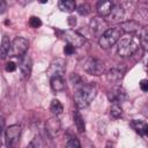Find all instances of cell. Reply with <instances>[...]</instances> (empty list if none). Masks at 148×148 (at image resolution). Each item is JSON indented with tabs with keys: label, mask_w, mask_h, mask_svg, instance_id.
Returning a JSON list of instances; mask_svg holds the SVG:
<instances>
[{
	"label": "cell",
	"mask_w": 148,
	"mask_h": 148,
	"mask_svg": "<svg viewBox=\"0 0 148 148\" xmlns=\"http://www.w3.org/2000/svg\"><path fill=\"white\" fill-rule=\"evenodd\" d=\"M74 103L79 109L87 108L96 97L97 88L94 82L84 83V81L82 80L81 82L74 84Z\"/></svg>",
	"instance_id": "obj_1"
},
{
	"label": "cell",
	"mask_w": 148,
	"mask_h": 148,
	"mask_svg": "<svg viewBox=\"0 0 148 148\" xmlns=\"http://www.w3.org/2000/svg\"><path fill=\"white\" fill-rule=\"evenodd\" d=\"M140 47V42H139V37L132 35L128 37H123L121 39H119L118 43V54L120 57H131L133 56Z\"/></svg>",
	"instance_id": "obj_2"
},
{
	"label": "cell",
	"mask_w": 148,
	"mask_h": 148,
	"mask_svg": "<svg viewBox=\"0 0 148 148\" xmlns=\"http://www.w3.org/2000/svg\"><path fill=\"white\" fill-rule=\"evenodd\" d=\"M123 37V31L120 30L119 27H113L109 28L98 39V44L102 49H110L112 47L119 39Z\"/></svg>",
	"instance_id": "obj_3"
},
{
	"label": "cell",
	"mask_w": 148,
	"mask_h": 148,
	"mask_svg": "<svg viewBox=\"0 0 148 148\" xmlns=\"http://www.w3.org/2000/svg\"><path fill=\"white\" fill-rule=\"evenodd\" d=\"M82 68L86 73L95 76H99L105 73V64L97 58H87L83 61Z\"/></svg>",
	"instance_id": "obj_4"
},
{
	"label": "cell",
	"mask_w": 148,
	"mask_h": 148,
	"mask_svg": "<svg viewBox=\"0 0 148 148\" xmlns=\"http://www.w3.org/2000/svg\"><path fill=\"white\" fill-rule=\"evenodd\" d=\"M21 131H22V128L17 124L10 125L7 127L6 135H5V142H6L7 148H15L17 146L20 136H21Z\"/></svg>",
	"instance_id": "obj_5"
},
{
	"label": "cell",
	"mask_w": 148,
	"mask_h": 148,
	"mask_svg": "<svg viewBox=\"0 0 148 148\" xmlns=\"http://www.w3.org/2000/svg\"><path fill=\"white\" fill-rule=\"evenodd\" d=\"M67 44L72 45L73 47H80L86 43V38L83 35H81L80 32L73 30V29H68L61 32L60 36Z\"/></svg>",
	"instance_id": "obj_6"
},
{
	"label": "cell",
	"mask_w": 148,
	"mask_h": 148,
	"mask_svg": "<svg viewBox=\"0 0 148 148\" xmlns=\"http://www.w3.org/2000/svg\"><path fill=\"white\" fill-rule=\"evenodd\" d=\"M29 42L24 37H16L10 45V50L8 56L9 57H23L28 51Z\"/></svg>",
	"instance_id": "obj_7"
},
{
	"label": "cell",
	"mask_w": 148,
	"mask_h": 148,
	"mask_svg": "<svg viewBox=\"0 0 148 148\" xmlns=\"http://www.w3.org/2000/svg\"><path fill=\"white\" fill-rule=\"evenodd\" d=\"M66 71V61L61 58H56L52 60L49 69H47V75L50 79L57 77V76H62Z\"/></svg>",
	"instance_id": "obj_8"
},
{
	"label": "cell",
	"mask_w": 148,
	"mask_h": 148,
	"mask_svg": "<svg viewBox=\"0 0 148 148\" xmlns=\"http://www.w3.org/2000/svg\"><path fill=\"white\" fill-rule=\"evenodd\" d=\"M89 27L92 31V34L96 36V37H101L108 29V22L103 18V17H99V16H96V17H92L89 22Z\"/></svg>",
	"instance_id": "obj_9"
},
{
	"label": "cell",
	"mask_w": 148,
	"mask_h": 148,
	"mask_svg": "<svg viewBox=\"0 0 148 148\" xmlns=\"http://www.w3.org/2000/svg\"><path fill=\"white\" fill-rule=\"evenodd\" d=\"M108 98L110 99V102L116 103V104H120L121 102L125 101L126 98V91L121 86H113L109 91H108Z\"/></svg>",
	"instance_id": "obj_10"
},
{
	"label": "cell",
	"mask_w": 148,
	"mask_h": 148,
	"mask_svg": "<svg viewBox=\"0 0 148 148\" xmlns=\"http://www.w3.org/2000/svg\"><path fill=\"white\" fill-rule=\"evenodd\" d=\"M20 75L22 80H28L31 75V71H32V60L29 56L24 54L21 58L20 61Z\"/></svg>",
	"instance_id": "obj_11"
},
{
	"label": "cell",
	"mask_w": 148,
	"mask_h": 148,
	"mask_svg": "<svg viewBox=\"0 0 148 148\" xmlns=\"http://www.w3.org/2000/svg\"><path fill=\"white\" fill-rule=\"evenodd\" d=\"M126 16V8L124 3H117L113 5L111 13L109 14V20L111 22H124V18Z\"/></svg>",
	"instance_id": "obj_12"
},
{
	"label": "cell",
	"mask_w": 148,
	"mask_h": 148,
	"mask_svg": "<svg viewBox=\"0 0 148 148\" xmlns=\"http://www.w3.org/2000/svg\"><path fill=\"white\" fill-rule=\"evenodd\" d=\"M60 127H61V124H60V120L57 118V116L49 118L45 123V131L51 138H54L59 133Z\"/></svg>",
	"instance_id": "obj_13"
},
{
	"label": "cell",
	"mask_w": 148,
	"mask_h": 148,
	"mask_svg": "<svg viewBox=\"0 0 148 148\" xmlns=\"http://www.w3.org/2000/svg\"><path fill=\"white\" fill-rule=\"evenodd\" d=\"M119 28L120 30L124 32H127V34H135L138 31L141 30V24L135 21V20H128V21H124L119 24Z\"/></svg>",
	"instance_id": "obj_14"
},
{
	"label": "cell",
	"mask_w": 148,
	"mask_h": 148,
	"mask_svg": "<svg viewBox=\"0 0 148 148\" xmlns=\"http://www.w3.org/2000/svg\"><path fill=\"white\" fill-rule=\"evenodd\" d=\"M124 73L125 69L120 68V67H112L108 73H106V80L111 83H118L119 81H121V79L124 77Z\"/></svg>",
	"instance_id": "obj_15"
},
{
	"label": "cell",
	"mask_w": 148,
	"mask_h": 148,
	"mask_svg": "<svg viewBox=\"0 0 148 148\" xmlns=\"http://www.w3.org/2000/svg\"><path fill=\"white\" fill-rule=\"evenodd\" d=\"M113 7V2L111 1H98L96 6V10L99 17H108Z\"/></svg>",
	"instance_id": "obj_16"
},
{
	"label": "cell",
	"mask_w": 148,
	"mask_h": 148,
	"mask_svg": "<svg viewBox=\"0 0 148 148\" xmlns=\"http://www.w3.org/2000/svg\"><path fill=\"white\" fill-rule=\"evenodd\" d=\"M131 127L136 132L139 133L141 136H146L148 134V125L146 121L143 120H138V119H134L130 123Z\"/></svg>",
	"instance_id": "obj_17"
},
{
	"label": "cell",
	"mask_w": 148,
	"mask_h": 148,
	"mask_svg": "<svg viewBox=\"0 0 148 148\" xmlns=\"http://www.w3.org/2000/svg\"><path fill=\"white\" fill-rule=\"evenodd\" d=\"M50 82H51L52 90L56 92H60V91L65 90V88H66V83H65V80L62 76L52 77V79H50Z\"/></svg>",
	"instance_id": "obj_18"
},
{
	"label": "cell",
	"mask_w": 148,
	"mask_h": 148,
	"mask_svg": "<svg viewBox=\"0 0 148 148\" xmlns=\"http://www.w3.org/2000/svg\"><path fill=\"white\" fill-rule=\"evenodd\" d=\"M10 45H12V42H10L9 37L3 36L2 40H1V45H0V58L1 59H5L8 56L9 50H10Z\"/></svg>",
	"instance_id": "obj_19"
},
{
	"label": "cell",
	"mask_w": 148,
	"mask_h": 148,
	"mask_svg": "<svg viewBox=\"0 0 148 148\" xmlns=\"http://www.w3.org/2000/svg\"><path fill=\"white\" fill-rule=\"evenodd\" d=\"M73 118H74V124L76 126V130L82 133L86 131V124H84V120H83V117L81 116L80 111L79 110H75L73 112Z\"/></svg>",
	"instance_id": "obj_20"
},
{
	"label": "cell",
	"mask_w": 148,
	"mask_h": 148,
	"mask_svg": "<svg viewBox=\"0 0 148 148\" xmlns=\"http://www.w3.org/2000/svg\"><path fill=\"white\" fill-rule=\"evenodd\" d=\"M58 7L61 12L71 13L76 8V3L73 0H61V1L58 2Z\"/></svg>",
	"instance_id": "obj_21"
},
{
	"label": "cell",
	"mask_w": 148,
	"mask_h": 148,
	"mask_svg": "<svg viewBox=\"0 0 148 148\" xmlns=\"http://www.w3.org/2000/svg\"><path fill=\"white\" fill-rule=\"evenodd\" d=\"M139 42H140V46H142L143 51H146L147 47H148V29H147V27L141 28L140 36H139Z\"/></svg>",
	"instance_id": "obj_22"
},
{
	"label": "cell",
	"mask_w": 148,
	"mask_h": 148,
	"mask_svg": "<svg viewBox=\"0 0 148 148\" xmlns=\"http://www.w3.org/2000/svg\"><path fill=\"white\" fill-rule=\"evenodd\" d=\"M62 110H64V106H62V104L60 103V101L59 99H52L51 101V104H50V111L54 114V116H58V114H60L61 112H62Z\"/></svg>",
	"instance_id": "obj_23"
},
{
	"label": "cell",
	"mask_w": 148,
	"mask_h": 148,
	"mask_svg": "<svg viewBox=\"0 0 148 148\" xmlns=\"http://www.w3.org/2000/svg\"><path fill=\"white\" fill-rule=\"evenodd\" d=\"M25 148H44V141L39 135H36Z\"/></svg>",
	"instance_id": "obj_24"
},
{
	"label": "cell",
	"mask_w": 148,
	"mask_h": 148,
	"mask_svg": "<svg viewBox=\"0 0 148 148\" xmlns=\"http://www.w3.org/2000/svg\"><path fill=\"white\" fill-rule=\"evenodd\" d=\"M76 10H77V13H79L80 15H82V16H87V15L90 14V12H91V7H90L89 3L83 2V3H81V5H79V6L76 7Z\"/></svg>",
	"instance_id": "obj_25"
},
{
	"label": "cell",
	"mask_w": 148,
	"mask_h": 148,
	"mask_svg": "<svg viewBox=\"0 0 148 148\" xmlns=\"http://www.w3.org/2000/svg\"><path fill=\"white\" fill-rule=\"evenodd\" d=\"M110 114H111L113 118H119V117L123 114V109H121L120 104L112 103V105H111V108H110Z\"/></svg>",
	"instance_id": "obj_26"
},
{
	"label": "cell",
	"mask_w": 148,
	"mask_h": 148,
	"mask_svg": "<svg viewBox=\"0 0 148 148\" xmlns=\"http://www.w3.org/2000/svg\"><path fill=\"white\" fill-rule=\"evenodd\" d=\"M66 148H81V145H80V141L76 136H72L67 140L66 142Z\"/></svg>",
	"instance_id": "obj_27"
},
{
	"label": "cell",
	"mask_w": 148,
	"mask_h": 148,
	"mask_svg": "<svg viewBox=\"0 0 148 148\" xmlns=\"http://www.w3.org/2000/svg\"><path fill=\"white\" fill-rule=\"evenodd\" d=\"M29 25H30L31 28H39V27L42 25V21H40V18L37 17V16H31V17L29 18Z\"/></svg>",
	"instance_id": "obj_28"
},
{
	"label": "cell",
	"mask_w": 148,
	"mask_h": 148,
	"mask_svg": "<svg viewBox=\"0 0 148 148\" xmlns=\"http://www.w3.org/2000/svg\"><path fill=\"white\" fill-rule=\"evenodd\" d=\"M74 52H75V47H73V46L69 45V44H66V45H65V47H64V53H65L66 56H72Z\"/></svg>",
	"instance_id": "obj_29"
},
{
	"label": "cell",
	"mask_w": 148,
	"mask_h": 148,
	"mask_svg": "<svg viewBox=\"0 0 148 148\" xmlns=\"http://www.w3.org/2000/svg\"><path fill=\"white\" fill-rule=\"evenodd\" d=\"M5 69H6L7 72H14V71L16 69V65H15V62H13V61L7 62L6 66H5Z\"/></svg>",
	"instance_id": "obj_30"
},
{
	"label": "cell",
	"mask_w": 148,
	"mask_h": 148,
	"mask_svg": "<svg viewBox=\"0 0 148 148\" xmlns=\"http://www.w3.org/2000/svg\"><path fill=\"white\" fill-rule=\"evenodd\" d=\"M67 23H68V25L72 27V28L75 27V25H76V17H75V16H68Z\"/></svg>",
	"instance_id": "obj_31"
},
{
	"label": "cell",
	"mask_w": 148,
	"mask_h": 148,
	"mask_svg": "<svg viewBox=\"0 0 148 148\" xmlns=\"http://www.w3.org/2000/svg\"><path fill=\"white\" fill-rule=\"evenodd\" d=\"M140 88H141L142 91H147L148 90V81L146 79H143V80L140 81Z\"/></svg>",
	"instance_id": "obj_32"
},
{
	"label": "cell",
	"mask_w": 148,
	"mask_h": 148,
	"mask_svg": "<svg viewBox=\"0 0 148 148\" xmlns=\"http://www.w3.org/2000/svg\"><path fill=\"white\" fill-rule=\"evenodd\" d=\"M6 10H7V2L3 0H0V15L6 13Z\"/></svg>",
	"instance_id": "obj_33"
},
{
	"label": "cell",
	"mask_w": 148,
	"mask_h": 148,
	"mask_svg": "<svg viewBox=\"0 0 148 148\" xmlns=\"http://www.w3.org/2000/svg\"><path fill=\"white\" fill-rule=\"evenodd\" d=\"M105 148H114V147H113V145H112L111 142H108V143H106V147H105Z\"/></svg>",
	"instance_id": "obj_34"
},
{
	"label": "cell",
	"mask_w": 148,
	"mask_h": 148,
	"mask_svg": "<svg viewBox=\"0 0 148 148\" xmlns=\"http://www.w3.org/2000/svg\"><path fill=\"white\" fill-rule=\"evenodd\" d=\"M0 147H1V128H0Z\"/></svg>",
	"instance_id": "obj_35"
}]
</instances>
